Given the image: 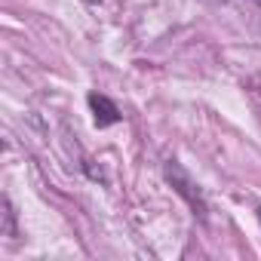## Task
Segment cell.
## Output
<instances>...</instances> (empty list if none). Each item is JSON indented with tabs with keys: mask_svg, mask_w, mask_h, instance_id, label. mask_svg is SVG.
<instances>
[{
	"mask_svg": "<svg viewBox=\"0 0 261 261\" xmlns=\"http://www.w3.org/2000/svg\"><path fill=\"white\" fill-rule=\"evenodd\" d=\"M163 175H166V181L175 188V194L194 209V215L200 218V221H206L209 218V206H206V197H203V191L194 185V178L185 172V166L178 163V160H166L163 163Z\"/></svg>",
	"mask_w": 261,
	"mask_h": 261,
	"instance_id": "1",
	"label": "cell"
},
{
	"mask_svg": "<svg viewBox=\"0 0 261 261\" xmlns=\"http://www.w3.org/2000/svg\"><path fill=\"white\" fill-rule=\"evenodd\" d=\"M86 4H101V0H86Z\"/></svg>",
	"mask_w": 261,
	"mask_h": 261,
	"instance_id": "3",
	"label": "cell"
},
{
	"mask_svg": "<svg viewBox=\"0 0 261 261\" xmlns=\"http://www.w3.org/2000/svg\"><path fill=\"white\" fill-rule=\"evenodd\" d=\"M89 108H92V120H95L98 129L120 123V108H117L108 95H101V92H89Z\"/></svg>",
	"mask_w": 261,
	"mask_h": 261,
	"instance_id": "2",
	"label": "cell"
},
{
	"mask_svg": "<svg viewBox=\"0 0 261 261\" xmlns=\"http://www.w3.org/2000/svg\"><path fill=\"white\" fill-rule=\"evenodd\" d=\"M258 221H261V206H258Z\"/></svg>",
	"mask_w": 261,
	"mask_h": 261,
	"instance_id": "4",
	"label": "cell"
}]
</instances>
